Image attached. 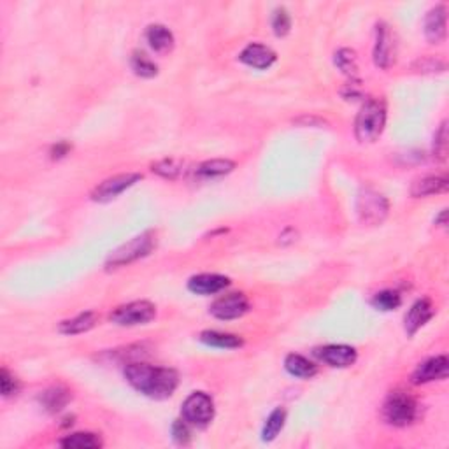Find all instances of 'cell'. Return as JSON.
Listing matches in <instances>:
<instances>
[{
	"instance_id": "1",
	"label": "cell",
	"mask_w": 449,
	"mask_h": 449,
	"mask_svg": "<svg viewBox=\"0 0 449 449\" xmlns=\"http://www.w3.org/2000/svg\"><path fill=\"white\" fill-rule=\"evenodd\" d=\"M125 378L137 392L155 400L172 397L179 385V376L174 369L153 367L148 364L127 365Z\"/></svg>"
},
{
	"instance_id": "2",
	"label": "cell",
	"mask_w": 449,
	"mask_h": 449,
	"mask_svg": "<svg viewBox=\"0 0 449 449\" xmlns=\"http://www.w3.org/2000/svg\"><path fill=\"white\" fill-rule=\"evenodd\" d=\"M386 107L379 99H371L362 106L355 122V134L360 143H374L385 130Z\"/></svg>"
},
{
	"instance_id": "3",
	"label": "cell",
	"mask_w": 449,
	"mask_h": 449,
	"mask_svg": "<svg viewBox=\"0 0 449 449\" xmlns=\"http://www.w3.org/2000/svg\"><path fill=\"white\" fill-rule=\"evenodd\" d=\"M418 406L411 395L406 392H395L386 399L383 406V416L386 423L393 427H407L416 420Z\"/></svg>"
},
{
	"instance_id": "4",
	"label": "cell",
	"mask_w": 449,
	"mask_h": 449,
	"mask_svg": "<svg viewBox=\"0 0 449 449\" xmlns=\"http://www.w3.org/2000/svg\"><path fill=\"white\" fill-rule=\"evenodd\" d=\"M155 243H157V239H155L153 232H144L139 237H134L132 241L118 248L115 253H111L109 260H107V269L123 267V265H129L139 258L146 257L155 248Z\"/></svg>"
},
{
	"instance_id": "5",
	"label": "cell",
	"mask_w": 449,
	"mask_h": 449,
	"mask_svg": "<svg viewBox=\"0 0 449 449\" xmlns=\"http://www.w3.org/2000/svg\"><path fill=\"white\" fill-rule=\"evenodd\" d=\"M155 316H157V307L153 304L148 300H137V302L116 307L109 318L120 327H137V325L150 323Z\"/></svg>"
},
{
	"instance_id": "6",
	"label": "cell",
	"mask_w": 449,
	"mask_h": 449,
	"mask_svg": "<svg viewBox=\"0 0 449 449\" xmlns=\"http://www.w3.org/2000/svg\"><path fill=\"white\" fill-rule=\"evenodd\" d=\"M357 213L362 223L374 227V224L383 223L388 216V200L381 193L367 188L358 195Z\"/></svg>"
},
{
	"instance_id": "7",
	"label": "cell",
	"mask_w": 449,
	"mask_h": 449,
	"mask_svg": "<svg viewBox=\"0 0 449 449\" xmlns=\"http://www.w3.org/2000/svg\"><path fill=\"white\" fill-rule=\"evenodd\" d=\"M183 418L186 423L197 425V427L209 425L214 418L213 399L204 392L192 393L183 404Z\"/></svg>"
},
{
	"instance_id": "8",
	"label": "cell",
	"mask_w": 449,
	"mask_h": 449,
	"mask_svg": "<svg viewBox=\"0 0 449 449\" xmlns=\"http://www.w3.org/2000/svg\"><path fill=\"white\" fill-rule=\"evenodd\" d=\"M141 179H143V176L134 174V172L109 178L104 183H100V185L93 190L92 199L95 200V202H111V200H115L116 197L122 195L125 190H129L130 186H134L137 181H141Z\"/></svg>"
},
{
	"instance_id": "9",
	"label": "cell",
	"mask_w": 449,
	"mask_h": 449,
	"mask_svg": "<svg viewBox=\"0 0 449 449\" xmlns=\"http://www.w3.org/2000/svg\"><path fill=\"white\" fill-rule=\"evenodd\" d=\"M250 311V302L243 293L223 295L211 306V314L218 320H237Z\"/></svg>"
},
{
	"instance_id": "10",
	"label": "cell",
	"mask_w": 449,
	"mask_h": 449,
	"mask_svg": "<svg viewBox=\"0 0 449 449\" xmlns=\"http://www.w3.org/2000/svg\"><path fill=\"white\" fill-rule=\"evenodd\" d=\"M316 357L330 367L346 369L357 362V350L344 344H328L316 350Z\"/></svg>"
},
{
	"instance_id": "11",
	"label": "cell",
	"mask_w": 449,
	"mask_h": 449,
	"mask_svg": "<svg viewBox=\"0 0 449 449\" xmlns=\"http://www.w3.org/2000/svg\"><path fill=\"white\" fill-rule=\"evenodd\" d=\"M374 62L381 69H388L395 62V41L386 23H379L376 30Z\"/></svg>"
},
{
	"instance_id": "12",
	"label": "cell",
	"mask_w": 449,
	"mask_h": 449,
	"mask_svg": "<svg viewBox=\"0 0 449 449\" xmlns=\"http://www.w3.org/2000/svg\"><path fill=\"white\" fill-rule=\"evenodd\" d=\"M449 362L446 357H435L430 360L423 362L420 367L414 371L413 383L414 385H425V383L441 381V379L448 378Z\"/></svg>"
},
{
	"instance_id": "13",
	"label": "cell",
	"mask_w": 449,
	"mask_h": 449,
	"mask_svg": "<svg viewBox=\"0 0 449 449\" xmlns=\"http://www.w3.org/2000/svg\"><path fill=\"white\" fill-rule=\"evenodd\" d=\"M230 285L229 278L220 274H199L188 281V290L197 295H214Z\"/></svg>"
},
{
	"instance_id": "14",
	"label": "cell",
	"mask_w": 449,
	"mask_h": 449,
	"mask_svg": "<svg viewBox=\"0 0 449 449\" xmlns=\"http://www.w3.org/2000/svg\"><path fill=\"white\" fill-rule=\"evenodd\" d=\"M276 53L271 50V48L264 46V44H250L243 50V53L239 55V60L243 64L250 65L253 69H269L276 62Z\"/></svg>"
},
{
	"instance_id": "15",
	"label": "cell",
	"mask_w": 449,
	"mask_h": 449,
	"mask_svg": "<svg viewBox=\"0 0 449 449\" xmlns=\"http://www.w3.org/2000/svg\"><path fill=\"white\" fill-rule=\"evenodd\" d=\"M432 316H434V306H432L430 300H418L413 304L409 313L406 314V320H404L406 321V332L409 335H414L423 325H427L432 320Z\"/></svg>"
},
{
	"instance_id": "16",
	"label": "cell",
	"mask_w": 449,
	"mask_h": 449,
	"mask_svg": "<svg viewBox=\"0 0 449 449\" xmlns=\"http://www.w3.org/2000/svg\"><path fill=\"white\" fill-rule=\"evenodd\" d=\"M425 36L432 44H441L446 39V8L437 6L425 18Z\"/></svg>"
},
{
	"instance_id": "17",
	"label": "cell",
	"mask_w": 449,
	"mask_h": 449,
	"mask_svg": "<svg viewBox=\"0 0 449 449\" xmlns=\"http://www.w3.org/2000/svg\"><path fill=\"white\" fill-rule=\"evenodd\" d=\"M71 397V392H69L67 388H64V386H53V388H48L46 392L41 395L39 400L48 413L55 414L60 413V411L67 406Z\"/></svg>"
},
{
	"instance_id": "18",
	"label": "cell",
	"mask_w": 449,
	"mask_h": 449,
	"mask_svg": "<svg viewBox=\"0 0 449 449\" xmlns=\"http://www.w3.org/2000/svg\"><path fill=\"white\" fill-rule=\"evenodd\" d=\"M448 190V179L441 178V176H428V178L418 179L413 186H411V195L420 199V197H430L435 193H442Z\"/></svg>"
},
{
	"instance_id": "19",
	"label": "cell",
	"mask_w": 449,
	"mask_h": 449,
	"mask_svg": "<svg viewBox=\"0 0 449 449\" xmlns=\"http://www.w3.org/2000/svg\"><path fill=\"white\" fill-rule=\"evenodd\" d=\"M97 320H99V318H97V314L92 313V311H88V313L79 314V316L72 318V320L62 321L60 327H58V330L65 335L85 334V332L92 330V328L95 327Z\"/></svg>"
},
{
	"instance_id": "20",
	"label": "cell",
	"mask_w": 449,
	"mask_h": 449,
	"mask_svg": "<svg viewBox=\"0 0 449 449\" xmlns=\"http://www.w3.org/2000/svg\"><path fill=\"white\" fill-rule=\"evenodd\" d=\"M200 341L207 346L221 348V350H236L243 346V339L234 334H223V332L207 330L200 334Z\"/></svg>"
},
{
	"instance_id": "21",
	"label": "cell",
	"mask_w": 449,
	"mask_h": 449,
	"mask_svg": "<svg viewBox=\"0 0 449 449\" xmlns=\"http://www.w3.org/2000/svg\"><path fill=\"white\" fill-rule=\"evenodd\" d=\"M146 39L150 43L151 50L158 51V53H165V51L172 50V46H174V36L164 25H151L146 32Z\"/></svg>"
},
{
	"instance_id": "22",
	"label": "cell",
	"mask_w": 449,
	"mask_h": 449,
	"mask_svg": "<svg viewBox=\"0 0 449 449\" xmlns=\"http://www.w3.org/2000/svg\"><path fill=\"white\" fill-rule=\"evenodd\" d=\"M285 367L290 374L300 379H311L318 372L316 365L302 355H288L285 360Z\"/></svg>"
},
{
	"instance_id": "23",
	"label": "cell",
	"mask_w": 449,
	"mask_h": 449,
	"mask_svg": "<svg viewBox=\"0 0 449 449\" xmlns=\"http://www.w3.org/2000/svg\"><path fill=\"white\" fill-rule=\"evenodd\" d=\"M236 169V164L232 160H223V158H216V160H207L204 164L199 165L197 169V174L202 176V178H221V176H227Z\"/></svg>"
},
{
	"instance_id": "24",
	"label": "cell",
	"mask_w": 449,
	"mask_h": 449,
	"mask_svg": "<svg viewBox=\"0 0 449 449\" xmlns=\"http://www.w3.org/2000/svg\"><path fill=\"white\" fill-rule=\"evenodd\" d=\"M60 446L71 449H92V448H100L102 446V441H100L99 435L95 434H72L67 435L65 439H62Z\"/></svg>"
},
{
	"instance_id": "25",
	"label": "cell",
	"mask_w": 449,
	"mask_h": 449,
	"mask_svg": "<svg viewBox=\"0 0 449 449\" xmlns=\"http://www.w3.org/2000/svg\"><path fill=\"white\" fill-rule=\"evenodd\" d=\"M285 420H286V413L283 409H276L272 411L271 416L267 418V423H265L264 432H262V439L265 442H271L278 437L279 432L283 430L285 427Z\"/></svg>"
},
{
	"instance_id": "26",
	"label": "cell",
	"mask_w": 449,
	"mask_h": 449,
	"mask_svg": "<svg viewBox=\"0 0 449 449\" xmlns=\"http://www.w3.org/2000/svg\"><path fill=\"white\" fill-rule=\"evenodd\" d=\"M335 65L339 67V71L343 74L350 76V78H355L358 71L357 65V53L353 50H348V48H343L335 53Z\"/></svg>"
},
{
	"instance_id": "27",
	"label": "cell",
	"mask_w": 449,
	"mask_h": 449,
	"mask_svg": "<svg viewBox=\"0 0 449 449\" xmlns=\"http://www.w3.org/2000/svg\"><path fill=\"white\" fill-rule=\"evenodd\" d=\"M183 167H185V164L181 160H178V158H165V160L157 162L153 165V172H157L158 176H162L165 179H176L185 171Z\"/></svg>"
},
{
	"instance_id": "28",
	"label": "cell",
	"mask_w": 449,
	"mask_h": 449,
	"mask_svg": "<svg viewBox=\"0 0 449 449\" xmlns=\"http://www.w3.org/2000/svg\"><path fill=\"white\" fill-rule=\"evenodd\" d=\"M400 304H402V299H400L399 293L392 292V290H385V292L376 293L374 299H372V306L378 311H383V313L395 311Z\"/></svg>"
},
{
	"instance_id": "29",
	"label": "cell",
	"mask_w": 449,
	"mask_h": 449,
	"mask_svg": "<svg viewBox=\"0 0 449 449\" xmlns=\"http://www.w3.org/2000/svg\"><path fill=\"white\" fill-rule=\"evenodd\" d=\"M132 71L141 78H155L158 74V67L143 53H136L132 57Z\"/></svg>"
},
{
	"instance_id": "30",
	"label": "cell",
	"mask_w": 449,
	"mask_h": 449,
	"mask_svg": "<svg viewBox=\"0 0 449 449\" xmlns=\"http://www.w3.org/2000/svg\"><path fill=\"white\" fill-rule=\"evenodd\" d=\"M272 29H274V34L278 37H285L290 32V29H292V18H290V13L285 8H279L274 11Z\"/></svg>"
},
{
	"instance_id": "31",
	"label": "cell",
	"mask_w": 449,
	"mask_h": 449,
	"mask_svg": "<svg viewBox=\"0 0 449 449\" xmlns=\"http://www.w3.org/2000/svg\"><path fill=\"white\" fill-rule=\"evenodd\" d=\"M448 139H449L448 123L444 122L441 127H439L437 134H435L434 137V155L439 158V160H446V157H448V148H449Z\"/></svg>"
},
{
	"instance_id": "32",
	"label": "cell",
	"mask_w": 449,
	"mask_h": 449,
	"mask_svg": "<svg viewBox=\"0 0 449 449\" xmlns=\"http://www.w3.org/2000/svg\"><path fill=\"white\" fill-rule=\"evenodd\" d=\"M0 390H2V395L4 397L15 395V393L20 390V383L16 381L15 376L9 374L6 369L0 371Z\"/></svg>"
},
{
	"instance_id": "33",
	"label": "cell",
	"mask_w": 449,
	"mask_h": 449,
	"mask_svg": "<svg viewBox=\"0 0 449 449\" xmlns=\"http://www.w3.org/2000/svg\"><path fill=\"white\" fill-rule=\"evenodd\" d=\"M172 437L178 444H188L190 442V428L186 425V420H176L174 425H172Z\"/></svg>"
},
{
	"instance_id": "34",
	"label": "cell",
	"mask_w": 449,
	"mask_h": 449,
	"mask_svg": "<svg viewBox=\"0 0 449 449\" xmlns=\"http://www.w3.org/2000/svg\"><path fill=\"white\" fill-rule=\"evenodd\" d=\"M69 151H71V146H69L67 143H58L57 146H53L51 155H53V158H62V157H65Z\"/></svg>"
},
{
	"instance_id": "35",
	"label": "cell",
	"mask_w": 449,
	"mask_h": 449,
	"mask_svg": "<svg viewBox=\"0 0 449 449\" xmlns=\"http://www.w3.org/2000/svg\"><path fill=\"white\" fill-rule=\"evenodd\" d=\"M446 216H448V211H442L441 216H439L437 220H435V224H439V227H444V224H446Z\"/></svg>"
}]
</instances>
